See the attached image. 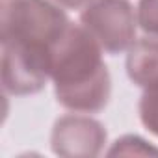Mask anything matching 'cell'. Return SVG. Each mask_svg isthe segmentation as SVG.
Masks as SVG:
<instances>
[{"label":"cell","mask_w":158,"mask_h":158,"mask_svg":"<svg viewBox=\"0 0 158 158\" xmlns=\"http://www.w3.org/2000/svg\"><path fill=\"white\" fill-rule=\"evenodd\" d=\"M99 43L86 28L69 24L60 39L50 78L58 102L74 112H99L110 99V74Z\"/></svg>","instance_id":"obj_1"},{"label":"cell","mask_w":158,"mask_h":158,"mask_svg":"<svg viewBox=\"0 0 158 158\" xmlns=\"http://www.w3.org/2000/svg\"><path fill=\"white\" fill-rule=\"evenodd\" d=\"M69 24L67 15L47 0H13L2 10V48L52 61Z\"/></svg>","instance_id":"obj_2"},{"label":"cell","mask_w":158,"mask_h":158,"mask_svg":"<svg viewBox=\"0 0 158 158\" xmlns=\"http://www.w3.org/2000/svg\"><path fill=\"white\" fill-rule=\"evenodd\" d=\"M80 21L99 47L112 56L134 45V11L125 0H93L82 11Z\"/></svg>","instance_id":"obj_3"},{"label":"cell","mask_w":158,"mask_h":158,"mask_svg":"<svg viewBox=\"0 0 158 158\" xmlns=\"http://www.w3.org/2000/svg\"><path fill=\"white\" fill-rule=\"evenodd\" d=\"M106 141L104 127L89 117H61L52 130V151L60 156H97Z\"/></svg>","instance_id":"obj_4"},{"label":"cell","mask_w":158,"mask_h":158,"mask_svg":"<svg viewBox=\"0 0 158 158\" xmlns=\"http://www.w3.org/2000/svg\"><path fill=\"white\" fill-rule=\"evenodd\" d=\"M128 78L139 88L158 86V39H139L130 47L127 58Z\"/></svg>","instance_id":"obj_5"},{"label":"cell","mask_w":158,"mask_h":158,"mask_svg":"<svg viewBox=\"0 0 158 158\" xmlns=\"http://www.w3.org/2000/svg\"><path fill=\"white\" fill-rule=\"evenodd\" d=\"M139 117L149 132L158 136V86L147 88L139 99Z\"/></svg>","instance_id":"obj_6"},{"label":"cell","mask_w":158,"mask_h":158,"mask_svg":"<svg viewBox=\"0 0 158 158\" xmlns=\"http://www.w3.org/2000/svg\"><path fill=\"white\" fill-rule=\"evenodd\" d=\"M138 23L143 32L158 35V0H139Z\"/></svg>","instance_id":"obj_7"},{"label":"cell","mask_w":158,"mask_h":158,"mask_svg":"<svg viewBox=\"0 0 158 158\" xmlns=\"http://www.w3.org/2000/svg\"><path fill=\"white\" fill-rule=\"evenodd\" d=\"M108 154H158V151L147 145L138 136H125L115 141Z\"/></svg>","instance_id":"obj_8"},{"label":"cell","mask_w":158,"mask_h":158,"mask_svg":"<svg viewBox=\"0 0 158 158\" xmlns=\"http://www.w3.org/2000/svg\"><path fill=\"white\" fill-rule=\"evenodd\" d=\"M56 2L63 8H69V10H76V8H80L84 4H88L89 0H56Z\"/></svg>","instance_id":"obj_9"}]
</instances>
